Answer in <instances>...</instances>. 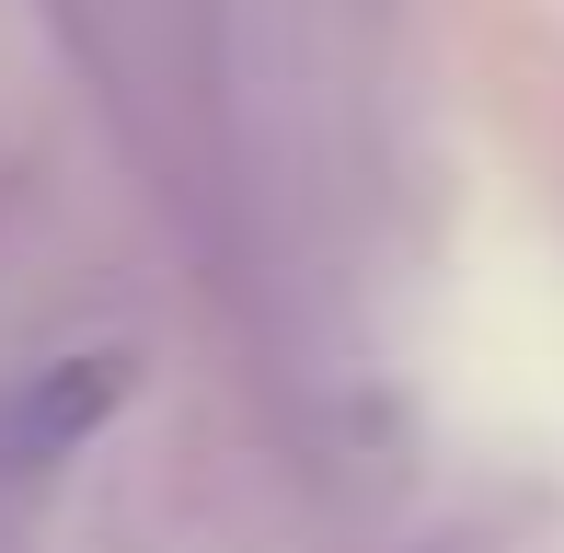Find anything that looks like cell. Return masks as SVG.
I'll return each instance as SVG.
<instances>
[{
  "instance_id": "6da1fadb",
  "label": "cell",
  "mask_w": 564,
  "mask_h": 553,
  "mask_svg": "<svg viewBox=\"0 0 564 553\" xmlns=\"http://www.w3.org/2000/svg\"><path fill=\"white\" fill-rule=\"evenodd\" d=\"M127 392H139V358H127V346H69V358L23 369V381L0 392V473H46V462H69V449H93L127 415Z\"/></svg>"
}]
</instances>
